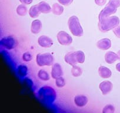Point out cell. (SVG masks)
<instances>
[{
  "label": "cell",
  "mask_w": 120,
  "mask_h": 113,
  "mask_svg": "<svg viewBox=\"0 0 120 113\" xmlns=\"http://www.w3.org/2000/svg\"><path fill=\"white\" fill-rule=\"evenodd\" d=\"M17 14L19 16H25L27 14L28 9L24 4H21L17 7L16 9Z\"/></svg>",
  "instance_id": "44dd1931"
},
{
  "label": "cell",
  "mask_w": 120,
  "mask_h": 113,
  "mask_svg": "<svg viewBox=\"0 0 120 113\" xmlns=\"http://www.w3.org/2000/svg\"><path fill=\"white\" fill-rule=\"evenodd\" d=\"M115 111V108L112 105L108 104L105 106L102 109V113H113Z\"/></svg>",
  "instance_id": "484cf974"
},
{
  "label": "cell",
  "mask_w": 120,
  "mask_h": 113,
  "mask_svg": "<svg viewBox=\"0 0 120 113\" xmlns=\"http://www.w3.org/2000/svg\"><path fill=\"white\" fill-rule=\"evenodd\" d=\"M98 19L99 30L102 33H106L113 30L119 25L120 23V19L116 16H109Z\"/></svg>",
  "instance_id": "6da1fadb"
},
{
  "label": "cell",
  "mask_w": 120,
  "mask_h": 113,
  "mask_svg": "<svg viewBox=\"0 0 120 113\" xmlns=\"http://www.w3.org/2000/svg\"><path fill=\"white\" fill-rule=\"evenodd\" d=\"M38 5L39 10L41 13L47 14L49 13L52 11V8L51 7L50 5L45 1L40 2L38 4Z\"/></svg>",
  "instance_id": "e0dca14e"
},
{
  "label": "cell",
  "mask_w": 120,
  "mask_h": 113,
  "mask_svg": "<svg viewBox=\"0 0 120 113\" xmlns=\"http://www.w3.org/2000/svg\"><path fill=\"white\" fill-rule=\"evenodd\" d=\"M54 61V57L50 53L38 54L37 55V64L40 67L51 66L52 65Z\"/></svg>",
  "instance_id": "277c9868"
},
{
  "label": "cell",
  "mask_w": 120,
  "mask_h": 113,
  "mask_svg": "<svg viewBox=\"0 0 120 113\" xmlns=\"http://www.w3.org/2000/svg\"><path fill=\"white\" fill-rule=\"evenodd\" d=\"M75 56L76 59H77V61L78 63L79 64H82L84 63L85 60V54L82 51H75Z\"/></svg>",
  "instance_id": "7402d4cb"
},
{
  "label": "cell",
  "mask_w": 120,
  "mask_h": 113,
  "mask_svg": "<svg viewBox=\"0 0 120 113\" xmlns=\"http://www.w3.org/2000/svg\"><path fill=\"white\" fill-rule=\"evenodd\" d=\"M1 45L6 49L10 50L17 47L18 45V41L13 37L8 36L1 39Z\"/></svg>",
  "instance_id": "5b68a950"
},
{
  "label": "cell",
  "mask_w": 120,
  "mask_h": 113,
  "mask_svg": "<svg viewBox=\"0 0 120 113\" xmlns=\"http://www.w3.org/2000/svg\"><path fill=\"white\" fill-rule=\"evenodd\" d=\"M52 12L56 15H60L64 12V7L63 5H60L58 3H54L52 6Z\"/></svg>",
  "instance_id": "d6986e66"
},
{
  "label": "cell",
  "mask_w": 120,
  "mask_h": 113,
  "mask_svg": "<svg viewBox=\"0 0 120 113\" xmlns=\"http://www.w3.org/2000/svg\"><path fill=\"white\" fill-rule=\"evenodd\" d=\"M55 85L58 88H62L65 85V79L63 77H60L55 79Z\"/></svg>",
  "instance_id": "d4e9b609"
},
{
  "label": "cell",
  "mask_w": 120,
  "mask_h": 113,
  "mask_svg": "<svg viewBox=\"0 0 120 113\" xmlns=\"http://www.w3.org/2000/svg\"><path fill=\"white\" fill-rule=\"evenodd\" d=\"M107 0H95V3L98 6H103L105 4Z\"/></svg>",
  "instance_id": "4dcf8cb0"
},
{
  "label": "cell",
  "mask_w": 120,
  "mask_h": 113,
  "mask_svg": "<svg viewBox=\"0 0 120 113\" xmlns=\"http://www.w3.org/2000/svg\"><path fill=\"white\" fill-rule=\"evenodd\" d=\"M28 13L30 17H31L33 18H37L40 15V14L41 13L38 8V4L33 5L30 8V10H29Z\"/></svg>",
  "instance_id": "ac0fdd59"
},
{
  "label": "cell",
  "mask_w": 120,
  "mask_h": 113,
  "mask_svg": "<svg viewBox=\"0 0 120 113\" xmlns=\"http://www.w3.org/2000/svg\"><path fill=\"white\" fill-rule=\"evenodd\" d=\"M113 33L116 37L120 38V25H118L113 29Z\"/></svg>",
  "instance_id": "f546056e"
},
{
  "label": "cell",
  "mask_w": 120,
  "mask_h": 113,
  "mask_svg": "<svg viewBox=\"0 0 120 113\" xmlns=\"http://www.w3.org/2000/svg\"><path fill=\"white\" fill-rule=\"evenodd\" d=\"M115 68H116V70H117L118 72H120V63H118V64H116V66H115Z\"/></svg>",
  "instance_id": "d6a6232c"
},
{
  "label": "cell",
  "mask_w": 120,
  "mask_h": 113,
  "mask_svg": "<svg viewBox=\"0 0 120 113\" xmlns=\"http://www.w3.org/2000/svg\"><path fill=\"white\" fill-rule=\"evenodd\" d=\"M17 73L19 77H25L27 75L28 68L25 65H19L17 67Z\"/></svg>",
  "instance_id": "ffe728a7"
},
{
  "label": "cell",
  "mask_w": 120,
  "mask_h": 113,
  "mask_svg": "<svg viewBox=\"0 0 120 113\" xmlns=\"http://www.w3.org/2000/svg\"><path fill=\"white\" fill-rule=\"evenodd\" d=\"M71 74L73 77H78L81 75L82 74V70L79 67L75 65L72 66V69H71Z\"/></svg>",
  "instance_id": "cb8c5ba5"
},
{
  "label": "cell",
  "mask_w": 120,
  "mask_h": 113,
  "mask_svg": "<svg viewBox=\"0 0 120 113\" xmlns=\"http://www.w3.org/2000/svg\"><path fill=\"white\" fill-rule=\"evenodd\" d=\"M63 75V69L59 63H55L52 67L51 77L54 79L61 77Z\"/></svg>",
  "instance_id": "8fae6325"
},
{
  "label": "cell",
  "mask_w": 120,
  "mask_h": 113,
  "mask_svg": "<svg viewBox=\"0 0 120 113\" xmlns=\"http://www.w3.org/2000/svg\"><path fill=\"white\" fill-rule=\"evenodd\" d=\"M21 4L24 5H30L33 3V0H19Z\"/></svg>",
  "instance_id": "1f68e13d"
},
{
  "label": "cell",
  "mask_w": 120,
  "mask_h": 113,
  "mask_svg": "<svg viewBox=\"0 0 120 113\" xmlns=\"http://www.w3.org/2000/svg\"><path fill=\"white\" fill-rule=\"evenodd\" d=\"M116 54H117V56H118V59L119 60H120V50H119L117 52Z\"/></svg>",
  "instance_id": "836d02e7"
},
{
  "label": "cell",
  "mask_w": 120,
  "mask_h": 113,
  "mask_svg": "<svg viewBox=\"0 0 120 113\" xmlns=\"http://www.w3.org/2000/svg\"><path fill=\"white\" fill-rule=\"evenodd\" d=\"M98 74L102 78H109L111 77L112 72L108 68L104 66H100L98 68Z\"/></svg>",
  "instance_id": "9a60e30c"
},
{
  "label": "cell",
  "mask_w": 120,
  "mask_h": 113,
  "mask_svg": "<svg viewBox=\"0 0 120 113\" xmlns=\"http://www.w3.org/2000/svg\"><path fill=\"white\" fill-rule=\"evenodd\" d=\"M22 60L25 62H29L33 60V55L29 52H26L23 54Z\"/></svg>",
  "instance_id": "4316f807"
},
{
  "label": "cell",
  "mask_w": 120,
  "mask_h": 113,
  "mask_svg": "<svg viewBox=\"0 0 120 113\" xmlns=\"http://www.w3.org/2000/svg\"><path fill=\"white\" fill-rule=\"evenodd\" d=\"M105 60L106 63H108L109 64H113L115 63L118 59L117 54H115L114 52L112 51H108L105 54L104 56Z\"/></svg>",
  "instance_id": "2e32d148"
},
{
  "label": "cell",
  "mask_w": 120,
  "mask_h": 113,
  "mask_svg": "<svg viewBox=\"0 0 120 113\" xmlns=\"http://www.w3.org/2000/svg\"><path fill=\"white\" fill-rule=\"evenodd\" d=\"M53 43L52 40L47 35H41L38 39V44L42 48H50Z\"/></svg>",
  "instance_id": "ba28073f"
},
{
  "label": "cell",
  "mask_w": 120,
  "mask_h": 113,
  "mask_svg": "<svg viewBox=\"0 0 120 113\" xmlns=\"http://www.w3.org/2000/svg\"><path fill=\"white\" fill-rule=\"evenodd\" d=\"M68 26L70 32L74 36L81 37L83 35L84 31L77 16L73 15L70 17L68 20Z\"/></svg>",
  "instance_id": "3957f363"
},
{
  "label": "cell",
  "mask_w": 120,
  "mask_h": 113,
  "mask_svg": "<svg viewBox=\"0 0 120 113\" xmlns=\"http://www.w3.org/2000/svg\"><path fill=\"white\" fill-rule=\"evenodd\" d=\"M64 60L66 62L67 64H70L71 66H74V65L77 64V59H76L75 56V52L71 51L68 53L66 55H65L64 57Z\"/></svg>",
  "instance_id": "5bb4252c"
},
{
  "label": "cell",
  "mask_w": 120,
  "mask_h": 113,
  "mask_svg": "<svg viewBox=\"0 0 120 113\" xmlns=\"http://www.w3.org/2000/svg\"><path fill=\"white\" fill-rule=\"evenodd\" d=\"M38 77L41 80L47 81L49 80L50 77L48 72L44 70H40L38 72Z\"/></svg>",
  "instance_id": "603a6c76"
},
{
  "label": "cell",
  "mask_w": 120,
  "mask_h": 113,
  "mask_svg": "<svg viewBox=\"0 0 120 113\" xmlns=\"http://www.w3.org/2000/svg\"><path fill=\"white\" fill-rule=\"evenodd\" d=\"M113 88L112 83L109 81H104L99 85V88L103 95H105L109 94Z\"/></svg>",
  "instance_id": "9c48e42d"
},
{
  "label": "cell",
  "mask_w": 120,
  "mask_h": 113,
  "mask_svg": "<svg viewBox=\"0 0 120 113\" xmlns=\"http://www.w3.org/2000/svg\"><path fill=\"white\" fill-rule=\"evenodd\" d=\"M97 47L101 50H107L111 47V41L109 38H102L97 42Z\"/></svg>",
  "instance_id": "30bf717a"
},
{
  "label": "cell",
  "mask_w": 120,
  "mask_h": 113,
  "mask_svg": "<svg viewBox=\"0 0 120 113\" xmlns=\"http://www.w3.org/2000/svg\"><path fill=\"white\" fill-rule=\"evenodd\" d=\"M37 94L39 100L48 104L54 102L56 97L55 90L49 86H45L40 88Z\"/></svg>",
  "instance_id": "7a4b0ae2"
},
{
  "label": "cell",
  "mask_w": 120,
  "mask_h": 113,
  "mask_svg": "<svg viewBox=\"0 0 120 113\" xmlns=\"http://www.w3.org/2000/svg\"><path fill=\"white\" fill-rule=\"evenodd\" d=\"M56 38L59 43L62 45H69L72 42V38L64 31H60L56 35Z\"/></svg>",
  "instance_id": "8992f818"
},
{
  "label": "cell",
  "mask_w": 120,
  "mask_h": 113,
  "mask_svg": "<svg viewBox=\"0 0 120 113\" xmlns=\"http://www.w3.org/2000/svg\"><path fill=\"white\" fill-rule=\"evenodd\" d=\"M88 102L87 97L84 95H76L74 98V103L77 107H83L86 105Z\"/></svg>",
  "instance_id": "7c38bea8"
},
{
  "label": "cell",
  "mask_w": 120,
  "mask_h": 113,
  "mask_svg": "<svg viewBox=\"0 0 120 113\" xmlns=\"http://www.w3.org/2000/svg\"><path fill=\"white\" fill-rule=\"evenodd\" d=\"M42 28V23L39 19H35L33 21L31 25V31L33 34H37L41 31Z\"/></svg>",
  "instance_id": "4fadbf2b"
},
{
  "label": "cell",
  "mask_w": 120,
  "mask_h": 113,
  "mask_svg": "<svg viewBox=\"0 0 120 113\" xmlns=\"http://www.w3.org/2000/svg\"><path fill=\"white\" fill-rule=\"evenodd\" d=\"M108 4L118 8L120 7V0H109Z\"/></svg>",
  "instance_id": "f1b7e54d"
},
{
  "label": "cell",
  "mask_w": 120,
  "mask_h": 113,
  "mask_svg": "<svg viewBox=\"0 0 120 113\" xmlns=\"http://www.w3.org/2000/svg\"><path fill=\"white\" fill-rule=\"evenodd\" d=\"M74 0H58V3L64 6H68L72 3Z\"/></svg>",
  "instance_id": "83f0119b"
},
{
  "label": "cell",
  "mask_w": 120,
  "mask_h": 113,
  "mask_svg": "<svg viewBox=\"0 0 120 113\" xmlns=\"http://www.w3.org/2000/svg\"><path fill=\"white\" fill-rule=\"evenodd\" d=\"M116 10H117L116 8H115V7L112 6V5L109 4L108 3L107 5L104 8L102 9L101 12H100L98 16V19L109 17L111 15L114 14L116 12Z\"/></svg>",
  "instance_id": "52a82bcc"
}]
</instances>
